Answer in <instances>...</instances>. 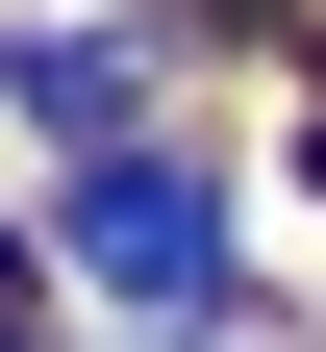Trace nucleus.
<instances>
[{"mask_svg":"<svg viewBox=\"0 0 326 352\" xmlns=\"http://www.w3.org/2000/svg\"><path fill=\"white\" fill-rule=\"evenodd\" d=\"M51 252H75L101 302H151V327H226V277H251V227H226V176L176 151V126H126V151L51 176Z\"/></svg>","mask_w":326,"mask_h":352,"instance_id":"f257e3e1","label":"nucleus"},{"mask_svg":"<svg viewBox=\"0 0 326 352\" xmlns=\"http://www.w3.org/2000/svg\"><path fill=\"white\" fill-rule=\"evenodd\" d=\"M126 76H151V25H25L0 101H51V126H101V151H126Z\"/></svg>","mask_w":326,"mask_h":352,"instance_id":"f03ea898","label":"nucleus"},{"mask_svg":"<svg viewBox=\"0 0 326 352\" xmlns=\"http://www.w3.org/2000/svg\"><path fill=\"white\" fill-rule=\"evenodd\" d=\"M0 302H25V227H0Z\"/></svg>","mask_w":326,"mask_h":352,"instance_id":"7ed1b4c3","label":"nucleus"},{"mask_svg":"<svg viewBox=\"0 0 326 352\" xmlns=\"http://www.w3.org/2000/svg\"><path fill=\"white\" fill-rule=\"evenodd\" d=\"M176 352H251V327H176Z\"/></svg>","mask_w":326,"mask_h":352,"instance_id":"20e7f679","label":"nucleus"},{"mask_svg":"<svg viewBox=\"0 0 326 352\" xmlns=\"http://www.w3.org/2000/svg\"><path fill=\"white\" fill-rule=\"evenodd\" d=\"M0 76H25V25H0Z\"/></svg>","mask_w":326,"mask_h":352,"instance_id":"39448f33","label":"nucleus"}]
</instances>
